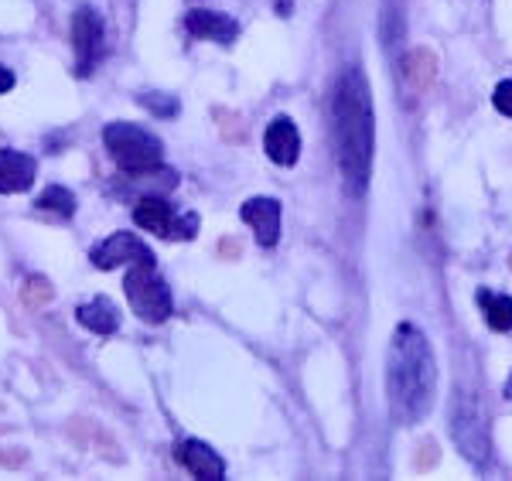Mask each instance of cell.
Listing matches in <instances>:
<instances>
[{"label": "cell", "instance_id": "cell-1", "mask_svg": "<svg viewBox=\"0 0 512 481\" xmlns=\"http://www.w3.org/2000/svg\"><path fill=\"white\" fill-rule=\"evenodd\" d=\"M332 134H335V157L342 168V181L349 198H362L373 174V96L369 82L359 65H345L342 76L335 79L332 96Z\"/></svg>", "mask_w": 512, "mask_h": 481}, {"label": "cell", "instance_id": "cell-2", "mask_svg": "<svg viewBox=\"0 0 512 481\" xmlns=\"http://www.w3.org/2000/svg\"><path fill=\"white\" fill-rule=\"evenodd\" d=\"M390 410L403 427H414L431 413L437 396V362L427 335L414 325H400L386 359Z\"/></svg>", "mask_w": 512, "mask_h": 481}, {"label": "cell", "instance_id": "cell-3", "mask_svg": "<svg viewBox=\"0 0 512 481\" xmlns=\"http://www.w3.org/2000/svg\"><path fill=\"white\" fill-rule=\"evenodd\" d=\"M103 144L123 174H151L164 164V144L151 130L137 127V123H106Z\"/></svg>", "mask_w": 512, "mask_h": 481}, {"label": "cell", "instance_id": "cell-4", "mask_svg": "<svg viewBox=\"0 0 512 481\" xmlns=\"http://www.w3.org/2000/svg\"><path fill=\"white\" fill-rule=\"evenodd\" d=\"M123 290H127V301L140 321L147 325H161V321L171 318L175 311V301H171V287L164 284L154 270V263H134L127 270V280H123Z\"/></svg>", "mask_w": 512, "mask_h": 481}, {"label": "cell", "instance_id": "cell-5", "mask_svg": "<svg viewBox=\"0 0 512 481\" xmlns=\"http://www.w3.org/2000/svg\"><path fill=\"white\" fill-rule=\"evenodd\" d=\"M451 437L458 444V451L465 454L468 461L482 468L492 454V441H489V427H485L482 406H478L475 396L461 393L454 396V410H451Z\"/></svg>", "mask_w": 512, "mask_h": 481}, {"label": "cell", "instance_id": "cell-6", "mask_svg": "<svg viewBox=\"0 0 512 481\" xmlns=\"http://www.w3.org/2000/svg\"><path fill=\"white\" fill-rule=\"evenodd\" d=\"M134 222L144 232H154L161 239H192L198 232V215H178L164 198H140L134 209Z\"/></svg>", "mask_w": 512, "mask_h": 481}, {"label": "cell", "instance_id": "cell-7", "mask_svg": "<svg viewBox=\"0 0 512 481\" xmlns=\"http://www.w3.org/2000/svg\"><path fill=\"white\" fill-rule=\"evenodd\" d=\"M72 45H76V76H89L103 58V18L93 7H79L72 18Z\"/></svg>", "mask_w": 512, "mask_h": 481}, {"label": "cell", "instance_id": "cell-8", "mask_svg": "<svg viewBox=\"0 0 512 481\" xmlns=\"http://www.w3.org/2000/svg\"><path fill=\"white\" fill-rule=\"evenodd\" d=\"M89 260H93V267L99 270H117V267H127V263L130 267H134V263H154V253L140 243L134 232H113L110 239L93 246Z\"/></svg>", "mask_w": 512, "mask_h": 481}, {"label": "cell", "instance_id": "cell-9", "mask_svg": "<svg viewBox=\"0 0 512 481\" xmlns=\"http://www.w3.org/2000/svg\"><path fill=\"white\" fill-rule=\"evenodd\" d=\"M263 151H267L270 161L280 164V168L297 164V154H301V134H297L291 116H274V120H270L267 134H263Z\"/></svg>", "mask_w": 512, "mask_h": 481}, {"label": "cell", "instance_id": "cell-10", "mask_svg": "<svg viewBox=\"0 0 512 481\" xmlns=\"http://www.w3.org/2000/svg\"><path fill=\"white\" fill-rule=\"evenodd\" d=\"M243 222L256 232V243L260 246H277L280 239V202L277 198H250V202H243Z\"/></svg>", "mask_w": 512, "mask_h": 481}, {"label": "cell", "instance_id": "cell-11", "mask_svg": "<svg viewBox=\"0 0 512 481\" xmlns=\"http://www.w3.org/2000/svg\"><path fill=\"white\" fill-rule=\"evenodd\" d=\"M38 164L24 151H0V195H21L35 185Z\"/></svg>", "mask_w": 512, "mask_h": 481}, {"label": "cell", "instance_id": "cell-12", "mask_svg": "<svg viewBox=\"0 0 512 481\" xmlns=\"http://www.w3.org/2000/svg\"><path fill=\"white\" fill-rule=\"evenodd\" d=\"M178 461L185 464L195 478H205V481H222V478H226V461H222L209 444L195 441V437H192V441L178 444Z\"/></svg>", "mask_w": 512, "mask_h": 481}, {"label": "cell", "instance_id": "cell-13", "mask_svg": "<svg viewBox=\"0 0 512 481\" xmlns=\"http://www.w3.org/2000/svg\"><path fill=\"white\" fill-rule=\"evenodd\" d=\"M185 28L202 41H216V45H233L239 38V24L229 14L219 11H192L185 18Z\"/></svg>", "mask_w": 512, "mask_h": 481}, {"label": "cell", "instance_id": "cell-14", "mask_svg": "<svg viewBox=\"0 0 512 481\" xmlns=\"http://www.w3.org/2000/svg\"><path fill=\"white\" fill-rule=\"evenodd\" d=\"M79 325L96 331V335H113L120 328V311L110 297H93L89 304L79 308Z\"/></svg>", "mask_w": 512, "mask_h": 481}, {"label": "cell", "instance_id": "cell-15", "mask_svg": "<svg viewBox=\"0 0 512 481\" xmlns=\"http://www.w3.org/2000/svg\"><path fill=\"white\" fill-rule=\"evenodd\" d=\"M400 76H403V86H407V96H420L434 79V55L420 52V48L410 52L400 65Z\"/></svg>", "mask_w": 512, "mask_h": 481}, {"label": "cell", "instance_id": "cell-16", "mask_svg": "<svg viewBox=\"0 0 512 481\" xmlns=\"http://www.w3.org/2000/svg\"><path fill=\"white\" fill-rule=\"evenodd\" d=\"M478 304H482L485 321H489L492 331H512V297L478 290Z\"/></svg>", "mask_w": 512, "mask_h": 481}, {"label": "cell", "instance_id": "cell-17", "mask_svg": "<svg viewBox=\"0 0 512 481\" xmlns=\"http://www.w3.org/2000/svg\"><path fill=\"white\" fill-rule=\"evenodd\" d=\"M38 209H45V212H55V215H62V219H72L76 215V195L69 192V188H62V185H48L45 192L38 195Z\"/></svg>", "mask_w": 512, "mask_h": 481}, {"label": "cell", "instance_id": "cell-18", "mask_svg": "<svg viewBox=\"0 0 512 481\" xmlns=\"http://www.w3.org/2000/svg\"><path fill=\"white\" fill-rule=\"evenodd\" d=\"M140 103H144L151 113H158V116H175L178 113V99L164 96V93H144V96H140Z\"/></svg>", "mask_w": 512, "mask_h": 481}, {"label": "cell", "instance_id": "cell-19", "mask_svg": "<svg viewBox=\"0 0 512 481\" xmlns=\"http://www.w3.org/2000/svg\"><path fill=\"white\" fill-rule=\"evenodd\" d=\"M492 103H495V110H499V113L512 116V79H506V82H499V86H495Z\"/></svg>", "mask_w": 512, "mask_h": 481}, {"label": "cell", "instance_id": "cell-20", "mask_svg": "<svg viewBox=\"0 0 512 481\" xmlns=\"http://www.w3.org/2000/svg\"><path fill=\"white\" fill-rule=\"evenodd\" d=\"M11 89H14V72L7 65H0V96L11 93Z\"/></svg>", "mask_w": 512, "mask_h": 481}, {"label": "cell", "instance_id": "cell-21", "mask_svg": "<svg viewBox=\"0 0 512 481\" xmlns=\"http://www.w3.org/2000/svg\"><path fill=\"white\" fill-rule=\"evenodd\" d=\"M506 396H509V400H512V376H509V383H506Z\"/></svg>", "mask_w": 512, "mask_h": 481}]
</instances>
